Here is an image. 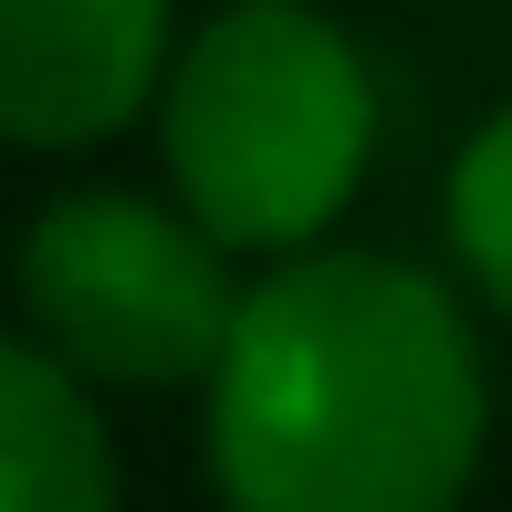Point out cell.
<instances>
[{"mask_svg": "<svg viewBox=\"0 0 512 512\" xmlns=\"http://www.w3.org/2000/svg\"><path fill=\"white\" fill-rule=\"evenodd\" d=\"M492 429L471 314L387 251H293L209 356L230 512H460Z\"/></svg>", "mask_w": 512, "mask_h": 512, "instance_id": "6da1fadb", "label": "cell"}, {"mask_svg": "<svg viewBox=\"0 0 512 512\" xmlns=\"http://www.w3.org/2000/svg\"><path fill=\"white\" fill-rule=\"evenodd\" d=\"M157 147L199 241L293 262L324 251L356 199L377 157V95L314 0H230L157 74Z\"/></svg>", "mask_w": 512, "mask_h": 512, "instance_id": "7a4b0ae2", "label": "cell"}, {"mask_svg": "<svg viewBox=\"0 0 512 512\" xmlns=\"http://www.w3.org/2000/svg\"><path fill=\"white\" fill-rule=\"evenodd\" d=\"M21 304L42 324V356L105 387H189L209 377L241 283L230 251L199 241L178 209L126 189H74L21 230Z\"/></svg>", "mask_w": 512, "mask_h": 512, "instance_id": "3957f363", "label": "cell"}, {"mask_svg": "<svg viewBox=\"0 0 512 512\" xmlns=\"http://www.w3.org/2000/svg\"><path fill=\"white\" fill-rule=\"evenodd\" d=\"M178 0H0V136L95 147L157 105Z\"/></svg>", "mask_w": 512, "mask_h": 512, "instance_id": "277c9868", "label": "cell"}, {"mask_svg": "<svg viewBox=\"0 0 512 512\" xmlns=\"http://www.w3.org/2000/svg\"><path fill=\"white\" fill-rule=\"evenodd\" d=\"M0 512H115L105 408L21 335H0Z\"/></svg>", "mask_w": 512, "mask_h": 512, "instance_id": "5b68a950", "label": "cell"}, {"mask_svg": "<svg viewBox=\"0 0 512 512\" xmlns=\"http://www.w3.org/2000/svg\"><path fill=\"white\" fill-rule=\"evenodd\" d=\"M450 251L481 283V304L512 324V105L450 157Z\"/></svg>", "mask_w": 512, "mask_h": 512, "instance_id": "8992f818", "label": "cell"}]
</instances>
